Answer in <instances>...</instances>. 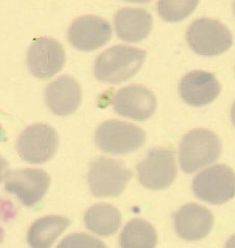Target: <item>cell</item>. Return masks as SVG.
Wrapping results in <instances>:
<instances>
[{
    "mask_svg": "<svg viewBox=\"0 0 235 248\" xmlns=\"http://www.w3.org/2000/svg\"><path fill=\"white\" fill-rule=\"evenodd\" d=\"M45 102L53 114L71 115L82 102V88L77 79L69 75H63L47 85Z\"/></svg>",
    "mask_w": 235,
    "mask_h": 248,
    "instance_id": "15",
    "label": "cell"
},
{
    "mask_svg": "<svg viewBox=\"0 0 235 248\" xmlns=\"http://www.w3.org/2000/svg\"><path fill=\"white\" fill-rule=\"evenodd\" d=\"M132 176L121 161L100 156L90 163L87 178L94 196L114 197L121 194Z\"/></svg>",
    "mask_w": 235,
    "mask_h": 248,
    "instance_id": "3",
    "label": "cell"
},
{
    "mask_svg": "<svg viewBox=\"0 0 235 248\" xmlns=\"http://www.w3.org/2000/svg\"><path fill=\"white\" fill-rule=\"evenodd\" d=\"M116 34L126 42H139L153 29V16L141 8H122L113 17Z\"/></svg>",
    "mask_w": 235,
    "mask_h": 248,
    "instance_id": "16",
    "label": "cell"
},
{
    "mask_svg": "<svg viewBox=\"0 0 235 248\" xmlns=\"http://www.w3.org/2000/svg\"><path fill=\"white\" fill-rule=\"evenodd\" d=\"M70 220L62 216H46L34 221L27 232V243L32 248H50Z\"/></svg>",
    "mask_w": 235,
    "mask_h": 248,
    "instance_id": "17",
    "label": "cell"
},
{
    "mask_svg": "<svg viewBox=\"0 0 235 248\" xmlns=\"http://www.w3.org/2000/svg\"><path fill=\"white\" fill-rule=\"evenodd\" d=\"M147 57L140 48L115 45L99 54L94 63L95 78L108 84H121L139 71Z\"/></svg>",
    "mask_w": 235,
    "mask_h": 248,
    "instance_id": "1",
    "label": "cell"
},
{
    "mask_svg": "<svg viewBox=\"0 0 235 248\" xmlns=\"http://www.w3.org/2000/svg\"><path fill=\"white\" fill-rule=\"evenodd\" d=\"M119 242L121 248H155L157 232L147 220L133 219L123 227Z\"/></svg>",
    "mask_w": 235,
    "mask_h": 248,
    "instance_id": "19",
    "label": "cell"
},
{
    "mask_svg": "<svg viewBox=\"0 0 235 248\" xmlns=\"http://www.w3.org/2000/svg\"><path fill=\"white\" fill-rule=\"evenodd\" d=\"M143 129L120 120H108L96 128L95 144L101 151L111 155H126L139 149L146 143Z\"/></svg>",
    "mask_w": 235,
    "mask_h": 248,
    "instance_id": "4",
    "label": "cell"
},
{
    "mask_svg": "<svg viewBox=\"0 0 235 248\" xmlns=\"http://www.w3.org/2000/svg\"><path fill=\"white\" fill-rule=\"evenodd\" d=\"M186 40L189 47L198 54L213 57L229 49L233 36L229 29L218 20L200 18L188 26Z\"/></svg>",
    "mask_w": 235,
    "mask_h": 248,
    "instance_id": "5",
    "label": "cell"
},
{
    "mask_svg": "<svg viewBox=\"0 0 235 248\" xmlns=\"http://www.w3.org/2000/svg\"><path fill=\"white\" fill-rule=\"evenodd\" d=\"M222 153V142L217 134L196 128L186 134L179 147V162L185 173H193L214 163Z\"/></svg>",
    "mask_w": 235,
    "mask_h": 248,
    "instance_id": "2",
    "label": "cell"
},
{
    "mask_svg": "<svg viewBox=\"0 0 235 248\" xmlns=\"http://www.w3.org/2000/svg\"><path fill=\"white\" fill-rule=\"evenodd\" d=\"M8 170H9L8 161H6L3 156L0 155V183L4 180L6 174H8L9 172Z\"/></svg>",
    "mask_w": 235,
    "mask_h": 248,
    "instance_id": "22",
    "label": "cell"
},
{
    "mask_svg": "<svg viewBox=\"0 0 235 248\" xmlns=\"http://www.w3.org/2000/svg\"><path fill=\"white\" fill-rule=\"evenodd\" d=\"M175 230L179 237L198 241L209 235L214 223L212 213L198 203H188L174 214Z\"/></svg>",
    "mask_w": 235,
    "mask_h": 248,
    "instance_id": "14",
    "label": "cell"
},
{
    "mask_svg": "<svg viewBox=\"0 0 235 248\" xmlns=\"http://www.w3.org/2000/svg\"><path fill=\"white\" fill-rule=\"evenodd\" d=\"M57 248H107V246L99 239L79 232L65 237Z\"/></svg>",
    "mask_w": 235,
    "mask_h": 248,
    "instance_id": "21",
    "label": "cell"
},
{
    "mask_svg": "<svg viewBox=\"0 0 235 248\" xmlns=\"http://www.w3.org/2000/svg\"><path fill=\"white\" fill-rule=\"evenodd\" d=\"M136 168L143 187L151 190L168 188L174 183L178 173L175 151L169 148L151 149Z\"/></svg>",
    "mask_w": 235,
    "mask_h": 248,
    "instance_id": "8",
    "label": "cell"
},
{
    "mask_svg": "<svg viewBox=\"0 0 235 248\" xmlns=\"http://www.w3.org/2000/svg\"><path fill=\"white\" fill-rule=\"evenodd\" d=\"M5 139V136H4V130L1 126V124H0V142H2Z\"/></svg>",
    "mask_w": 235,
    "mask_h": 248,
    "instance_id": "23",
    "label": "cell"
},
{
    "mask_svg": "<svg viewBox=\"0 0 235 248\" xmlns=\"http://www.w3.org/2000/svg\"><path fill=\"white\" fill-rule=\"evenodd\" d=\"M192 191L201 201L223 204L234 197V171L226 165H213L200 172L192 181Z\"/></svg>",
    "mask_w": 235,
    "mask_h": 248,
    "instance_id": "6",
    "label": "cell"
},
{
    "mask_svg": "<svg viewBox=\"0 0 235 248\" xmlns=\"http://www.w3.org/2000/svg\"><path fill=\"white\" fill-rule=\"evenodd\" d=\"M65 50L56 39L42 37L34 41L27 51V67L38 78H50L62 70L65 64Z\"/></svg>",
    "mask_w": 235,
    "mask_h": 248,
    "instance_id": "10",
    "label": "cell"
},
{
    "mask_svg": "<svg viewBox=\"0 0 235 248\" xmlns=\"http://www.w3.org/2000/svg\"><path fill=\"white\" fill-rule=\"evenodd\" d=\"M86 227L99 236L108 237L115 233L121 224L119 210L109 203H96L85 214Z\"/></svg>",
    "mask_w": 235,
    "mask_h": 248,
    "instance_id": "18",
    "label": "cell"
},
{
    "mask_svg": "<svg viewBox=\"0 0 235 248\" xmlns=\"http://www.w3.org/2000/svg\"><path fill=\"white\" fill-rule=\"evenodd\" d=\"M50 185V177L42 169L11 171L4 178L6 192L17 196L25 206H34L42 201Z\"/></svg>",
    "mask_w": 235,
    "mask_h": 248,
    "instance_id": "9",
    "label": "cell"
},
{
    "mask_svg": "<svg viewBox=\"0 0 235 248\" xmlns=\"http://www.w3.org/2000/svg\"><path fill=\"white\" fill-rule=\"evenodd\" d=\"M112 36V27L107 20L94 15L77 18L69 26L68 39L82 51H92L106 45Z\"/></svg>",
    "mask_w": 235,
    "mask_h": 248,
    "instance_id": "12",
    "label": "cell"
},
{
    "mask_svg": "<svg viewBox=\"0 0 235 248\" xmlns=\"http://www.w3.org/2000/svg\"><path fill=\"white\" fill-rule=\"evenodd\" d=\"M112 106L118 115L142 121L153 116L157 108V99L147 87L130 85L115 93Z\"/></svg>",
    "mask_w": 235,
    "mask_h": 248,
    "instance_id": "11",
    "label": "cell"
},
{
    "mask_svg": "<svg viewBox=\"0 0 235 248\" xmlns=\"http://www.w3.org/2000/svg\"><path fill=\"white\" fill-rule=\"evenodd\" d=\"M199 1H158L157 11L168 22H178L196 10Z\"/></svg>",
    "mask_w": 235,
    "mask_h": 248,
    "instance_id": "20",
    "label": "cell"
},
{
    "mask_svg": "<svg viewBox=\"0 0 235 248\" xmlns=\"http://www.w3.org/2000/svg\"><path fill=\"white\" fill-rule=\"evenodd\" d=\"M220 84L211 72L195 70L181 78L179 84L180 97L192 107L209 105L220 93Z\"/></svg>",
    "mask_w": 235,
    "mask_h": 248,
    "instance_id": "13",
    "label": "cell"
},
{
    "mask_svg": "<svg viewBox=\"0 0 235 248\" xmlns=\"http://www.w3.org/2000/svg\"><path fill=\"white\" fill-rule=\"evenodd\" d=\"M59 147V136L52 126L36 123L27 126L17 141V151L23 161L43 164L50 160Z\"/></svg>",
    "mask_w": 235,
    "mask_h": 248,
    "instance_id": "7",
    "label": "cell"
}]
</instances>
